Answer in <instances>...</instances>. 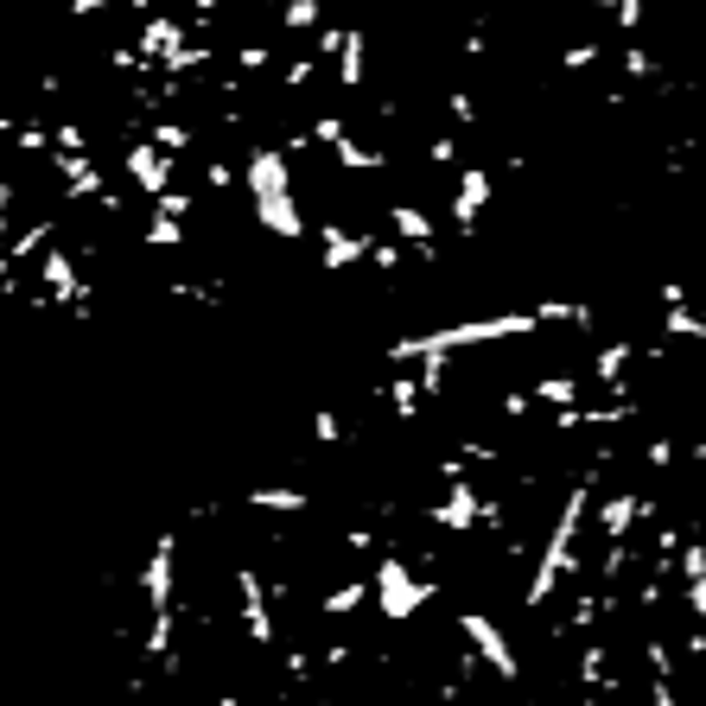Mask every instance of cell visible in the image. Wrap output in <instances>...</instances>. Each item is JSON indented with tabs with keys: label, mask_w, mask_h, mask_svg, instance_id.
<instances>
[{
	"label": "cell",
	"mask_w": 706,
	"mask_h": 706,
	"mask_svg": "<svg viewBox=\"0 0 706 706\" xmlns=\"http://www.w3.org/2000/svg\"><path fill=\"white\" fill-rule=\"evenodd\" d=\"M128 706H706V280L388 350L159 548Z\"/></svg>",
	"instance_id": "cell-1"
},
{
	"label": "cell",
	"mask_w": 706,
	"mask_h": 706,
	"mask_svg": "<svg viewBox=\"0 0 706 706\" xmlns=\"http://www.w3.org/2000/svg\"><path fill=\"white\" fill-rule=\"evenodd\" d=\"M706 159V0H0V236L58 299L388 280Z\"/></svg>",
	"instance_id": "cell-2"
}]
</instances>
